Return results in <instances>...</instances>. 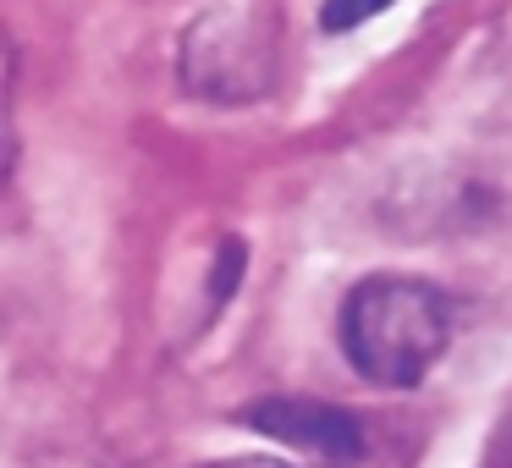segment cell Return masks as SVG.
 Instances as JSON below:
<instances>
[{
	"mask_svg": "<svg viewBox=\"0 0 512 468\" xmlns=\"http://www.w3.org/2000/svg\"><path fill=\"white\" fill-rule=\"evenodd\" d=\"M17 166V127H12V39L0 28V188Z\"/></svg>",
	"mask_w": 512,
	"mask_h": 468,
	"instance_id": "cell-3",
	"label": "cell"
},
{
	"mask_svg": "<svg viewBox=\"0 0 512 468\" xmlns=\"http://www.w3.org/2000/svg\"><path fill=\"white\" fill-rule=\"evenodd\" d=\"M386 6H397V0H325L320 23L331 28V34H347V28L369 23V17H380Z\"/></svg>",
	"mask_w": 512,
	"mask_h": 468,
	"instance_id": "cell-4",
	"label": "cell"
},
{
	"mask_svg": "<svg viewBox=\"0 0 512 468\" xmlns=\"http://www.w3.org/2000/svg\"><path fill=\"white\" fill-rule=\"evenodd\" d=\"M204 468H298L287 457H259V452H243V457H221V463H204Z\"/></svg>",
	"mask_w": 512,
	"mask_h": 468,
	"instance_id": "cell-5",
	"label": "cell"
},
{
	"mask_svg": "<svg viewBox=\"0 0 512 468\" xmlns=\"http://www.w3.org/2000/svg\"><path fill=\"white\" fill-rule=\"evenodd\" d=\"M452 347V298L419 276H369L342 303V353L369 386L408 391Z\"/></svg>",
	"mask_w": 512,
	"mask_h": 468,
	"instance_id": "cell-1",
	"label": "cell"
},
{
	"mask_svg": "<svg viewBox=\"0 0 512 468\" xmlns=\"http://www.w3.org/2000/svg\"><path fill=\"white\" fill-rule=\"evenodd\" d=\"M248 424H259L287 446H309L331 463L358 457V419L331 402H259V408H248Z\"/></svg>",
	"mask_w": 512,
	"mask_h": 468,
	"instance_id": "cell-2",
	"label": "cell"
}]
</instances>
